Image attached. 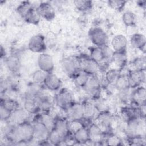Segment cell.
<instances>
[{
    "instance_id": "cell-30",
    "label": "cell",
    "mask_w": 146,
    "mask_h": 146,
    "mask_svg": "<svg viewBox=\"0 0 146 146\" xmlns=\"http://www.w3.org/2000/svg\"><path fill=\"white\" fill-rule=\"evenodd\" d=\"M41 17L38 13L36 8L33 7L23 18L25 22L32 25H38Z\"/></svg>"
},
{
    "instance_id": "cell-15",
    "label": "cell",
    "mask_w": 146,
    "mask_h": 146,
    "mask_svg": "<svg viewBox=\"0 0 146 146\" xmlns=\"http://www.w3.org/2000/svg\"><path fill=\"white\" fill-rule=\"evenodd\" d=\"M41 18L47 21H52L55 17V11L52 6L48 2H42L36 7Z\"/></svg>"
},
{
    "instance_id": "cell-45",
    "label": "cell",
    "mask_w": 146,
    "mask_h": 146,
    "mask_svg": "<svg viewBox=\"0 0 146 146\" xmlns=\"http://www.w3.org/2000/svg\"><path fill=\"white\" fill-rule=\"evenodd\" d=\"M83 126L81 120H68V129L71 135Z\"/></svg>"
},
{
    "instance_id": "cell-48",
    "label": "cell",
    "mask_w": 146,
    "mask_h": 146,
    "mask_svg": "<svg viewBox=\"0 0 146 146\" xmlns=\"http://www.w3.org/2000/svg\"><path fill=\"white\" fill-rule=\"evenodd\" d=\"M137 3L139 6L143 8H145V5H146V1H139L137 2Z\"/></svg>"
},
{
    "instance_id": "cell-12",
    "label": "cell",
    "mask_w": 146,
    "mask_h": 146,
    "mask_svg": "<svg viewBox=\"0 0 146 146\" xmlns=\"http://www.w3.org/2000/svg\"><path fill=\"white\" fill-rule=\"evenodd\" d=\"M65 111L68 120H81L84 117L83 104L81 103L75 102Z\"/></svg>"
},
{
    "instance_id": "cell-41",
    "label": "cell",
    "mask_w": 146,
    "mask_h": 146,
    "mask_svg": "<svg viewBox=\"0 0 146 146\" xmlns=\"http://www.w3.org/2000/svg\"><path fill=\"white\" fill-rule=\"evenodd\" d=\"M133 89L131 88L121 90L118 91V98L122 103H129L131 100V95Z\"/></svg>"
},
{
    "instance_id": "cell-2",
    "label": "cell",
    "mask_w": 146,
    "mask_h": 146,
    "mask_svg": "<svg viewBox=\"0 0 146 146\" xmlns=\"http://www.w3.org/2000/svg\"><path fill=\"white\" fill-rule=\"evenodd\" d=\"M61 66L65 74L72 79L81 70L79 58L77 56H69L63 58Z\"/></svg>"
},
{
    "instance_id": "cell-4",
    "label": "cell",
    "mask_w": 146,
    "mask_h": 146,
    "mask_svg": "<svg viewBox=\"0 0 146 146\" xmlns=\"http://www.w3.org/2000/svg\"><path fill=\"white\" fill-rule=\"evenodd\" d=\"M94 123H95L106 134L110 132L112 129L113 117L111 113L107 110L99 112L94 118Z\"/></svg>"
},
{
    "instance_id": "cell-47",
    "label": "cell",
    "mask_w": 146,
    "mask_h": 146,
    "mask_svg": "<svg viewBox=\"0 0 146 146\" xmlns=\"http://www.w3.org/2000/svg\"><path fill=\"white\" fill-rule=\"evenodd\" d=\"M11 113L10 111L6 109L3 106L1 105L0 107V117L1 120L2 121H7L10 118V116L11 115Z\"/></svg>"
},
{
    "instance_id": "cell-13",
    "label": "cell",
    "mask_w": 146,
    "mask_h": 146,
    "mask_svg": "<svg viewBox=\"0 0 146 146\" xmlns=\"http://www.w3.org/2000/svg\"><path fill=\"white\" fill-rule=\"evenodd\" d=\"M37 63L39 68L47 73H51L54 70V60L52 56L48 54L45 52L40 54L38 58Z\"/></svg>"
},
{
    "instance_id": "cell-22",
    "label": "cell",
    "mask_w": 146,
    "mask_h": 146,
    "mask_svg": "<svg viewBox=\"0 0 146 146\" xmlns=\"http://www.w3.org/2000/svg\"><path fill=\"white\" fill-rule=\"evenodd\" d=\"M33 121H40L51 131L54 128L55 117H52L49 113L42 112L41 113H38L36 114Z\"/></svg>"
},
{
    "instance_id": "cell-3",
    "label": "cell",
    "mask_w": 146,
    "mask_h": 146,
    "mask_svg": "<svg viewBox=\"0 0 146 146\" xmlns=\"http://www.w3.org/2000/svg\"><path fill=\"white\" fill-rule=\"evenodd\" d=\"M54 102L59 108L64 111L75 102L73 94L67 88L60 89L55 96Z\"/></svg>"
},
{
    "instance_id": "cell-37",
    "label": "cell",
    "mask_w": 146,
    "mask_h": 146,
    "mask_svg": "<svg viewBox=\"0 0 146 146\" xmlns=\"http://www.w3.org/2000/svg\"><path fill=\"white\" fill-rule=\"evenodd\" d=\"M65 139L63 138L58 132L54 129H52L49 133L48 141L51 145H59L64 143Z\"/></svg>"
},
{
    "instance_id": "cell-42",
    "label": "cell",
    "mask_w": 146,
    "mask_h": 146,
    "mask_svg": "<svg viewBox=\"0 0 146 146\" xmlns=\"http://www.w3.org/2000/svg\"><path fill=\"white\" fill-rule=\"evenodd\" d=\"M33 6L29 1H23L22 2L17 8V11L18 13L21 15V17L23 18L29 11Z\"/></svg>"
},
{
    "instance_id": "cell-6",
    "label": "cell",
    "mask_w": 146,
    "mask_h": 146,
    "mask_svg": "<svg viewBox=\"0 0 146 146\" xmlns=\"http://www.w3.org/2000/svg\"><path fill=\"white\" fill-rule=\"evenodd\" d=\"M88 36L91 42L97 47H102L108 43V36L100 27H95L90 29Z\"/></svg>"
},
{
    "instance_id": "cell-36",
    "label": "cell",
    "mask_w": 146,
    "mask_h": 146,
    "mask_svg": "<svg viewBox=\"0 0 146 146\" xmlns=\"http://www.w3.org/2000/svg\"><path fill=\"white\" fill-rule=\"evenodd\" d=\"M1 105L11 112H14L19 108L18 102L16 99L10 98H1Z\"/></svg>"
},
{
    "instance_id": "cell-18",
    "label": "cell",
    "mask_w": 146,
    "mask_h": 146,
    "mask_svg": "<svg viewBox=\"0 0 146 146\" xmlns=\"http://www.w3.org/2000/svg\"><path fill=\"white\" fill-rule=\"evenodd\" d=\"M29 114L24 108H19L11 113L10 118L7 121L14 125H18L27 121Z\"/></svg>"
},
{
    "instance_id": "cell-39",
    "label": "cell",
    "mask_w": 146,
    "mask_h": 146,
    "mask_svg": "<svg viewBox=\"0 0 146 146\" xmlns=\"http://www.w3.org/2000/svg\"><path fill=\"white\" fill-rule=\"evenodd\" d=\"M145 64L146 60L145 57L144 56L138 57L134 59L130 64L132 69L131 70H137L142 71L145 70Z\"/></svg>"
},
{
    "instance_id": "cell-23",
    "label": "cell",
    "mask_w": 146,
    "mask_h": 146,
    "mask_svg": "<svg viewBox=\"0 0 146 146\" xmlns=\"http://www.w3.org/2000/svg\"><path fill=\"white\" fill-rule=\"evenodd\" d=\"M5 63L8 70L12 73L17 74L21 68V61L18 55L11 54L5 59Z\"/></svg>"
},
{
    "instance_id": "cell-11",
    "label": "cell",
    "mask_w": 146,
    "mask_h": 146,
    "mask_svg": "<svg viewBox=\"0 0 146 146\" xmlns=\"http://www.w3.org/2000/svg\"><path fill=\"white\" fill-rule=\"evenodd\" d=\"M90 141L94 144H101L105 140L106 133L94 122H92L88 127Z\"/></svg>"
},
{
    "instance_id": "cell-16",
    "label": "cell",
    "mask_w": 146,
    "mask_h": 146,
    "mask_svg": "<svg viewBox=\"0 0 146 146\" xmlns=\"http://www.w3.org/2000/svg\"><path fill=\"white\" fill-rule=\"evenodd\" d=\"M54 129L63 138H64L65 140L71 135L69 132L68 120L67 118L60 117H55V126Z\"/></svg>"
},
{
    "instance_id": "cell-28",
    "label": "cell",
    "mask_w": 146,
    "mask_h": 146,
    "mask_svg": "<svg viewBox=\"0 0 146 146\" xmlns=\"http://www.w3.org/2000/svg\"><path fill=\"white\" fill-rule=\"evenodd\" d=\"M82 104L84 117L91 119H94L99 112L94 103L88 100H86L82 103Z\"/></svg>"
},
{
    "instance_id": "cell-1",
    "label": "cell",
    "mask_w": 146,
    "mask_h": 146,
    "mask_svg": "<svg viewBox=\"0 0 146 146\" xmlns=\"http://www.w3.org/2000/svg\"><path fill=\"white\" fill-rule=\"evenodd\" d=\"M5 137L10 142L15 144L27 143L33 141V126L28 121L18 125H14L5 134Z\"/></svg>"
},
{
    "instance_id": "cell-5",
    "label": "cell",
    "mask_w": 146,
    "mask_h": 146,
    "mask_svg": "<svg viewBox=\"0 0 146 146\" xmlns=\"http://www.w3.org/2000/svg\"><path fill=\"white\" fill-rule=\"evenodd\" d=\"M82 88L93 99H98L99 98L101 88L100 78H98L97 75H90L87 83Z\"/></svg>"
},
{
    "instance_id": "cell-20",
    "label": "cell",
    "mask_w": 146,
    "mask_h": 146,
    "mask_svg": "<svg viewBox=\"0 0 146 146\" xmlns=\"http://www.w3.org/2000/svg\"><path fill=\"white\" fill-rule=\"evenodd\" d=\"M127 39L123 34L116 35L111 40L112 48L114 51H127Z\"/></svg>"
},
{
    "instance_id": "cell-29",
    "label": "cell",
    "mask_w": 146,
    "mask_h": 146,
    "mask_svg": "<svg viewBox=\"0 0 146 146\" xmlns=\"http://www.w3.org/2000/svg\"><path fill=\"white\" fill-rule=\"evenodd\" d=\"M36 99L38 102L40 112L49 113L52 106V102L50 98L43 93V95Z\"/></svg>"
},
{
    "instance_id": "cell-34",
    "label": "cell",
    "mask_w": 146,
    "mask_h": 146,
    "mask_svg": "<svg viewBox=\"0 0 146 146\" xmlns=\"http://www.w3.org/2000/svg\"><path fill=\"white\" fill-rule=\"evenodd\" d=\"M123 23L127 27H134L136 24V16L131 11H125L121 17Z\"/></svg>"
},
{
    "instance_id": "cell-25",
    "label": "cell",
    "mask_w": 146,
    "mask_h": 146,
    "mask_svg": "<svg viewBox=\"0 0 146 146\" xmlns=\"http://www.w3.org/2000/svg\"><path fill=\"white\" fill-rule=\"evenodd\" d=\"M44 86L43 84L31 82L30 83L26 91V97L38 98L43 94Z\"/></svg>"
},
{
    "instance_id": "cell-14",
    "label": "cell",
    "mask_w": 146,
    "mask_h": 146,
    "mask_svg": "<svg viewBox=\"0 0 146 146\" xmlns=\"http://www.w3.org/2000/svg\"><path fill=\"white\" fill-rule=\"evenodd\" d=\"M128 79L129 87L132 89L141 86L145 82V70H130Z\"/></svg>"
},
{
    "instance_id": "cell-44",
    "label": "cell",
    "mask_w": 146,
    "mask_h": 146,
    "mask_svg": "<svg viewBox=\"0 0 146 146\" xmlns=\"http://www.w3.org/2000/svg\"><path fill=\"white\" fill-rule=\"evenodd\" d=\"M104 58V61L107 62V63H111V59H112V56L113 54L114 51L112 48H111L108 44H106L102 47H101Z\"/></svg>"
},
{
    "instance_id": "cell-10",
    "label": "cell",
    "mask_w": 146,
    "mask_h": 146,
    "mask_svg": "<svg viewBox=\"0 0 146 146\" xmlns=\"http://www.w3.org/2000/svg\"><path fill=\"white\" fill-rule=\"evenodd\" d=\"M81 70L90 75H97L99 71V66L98 63L91 59L90 56L82 55L79 56Z\"/></svg>"
},
{
    "instance_id": "cell-26",
    "label": "cell",
    "mask_w": 146,
    "mask_h": 146,
    "mask_svg": "<svg viewBox=\"0 0 146 146\" xmlns=\"http://www.w3.org/2000/svg\"><path fill=\"white\" fill-rule=\"evenodd\" d=\"M111 62H113L119 69H121L125 67L127 63V51H114L112 56Z\"/></svg>"
},
{
    "instance_id": "cell-24",
    "label": "cell",
    "mask_w": 146,
    "mask_h": 146,
    "mask_svg": "<svg viewBox=\"0 0 146 146\" xmlns=\"http://www.w3.org/2000/svg\"><path fill=\"white\" fill-rule=\"evenodd\" d=\"M71 136L77 144H86L90 141L88 128L84 126L78 129Z\"/></svg>"
},
{
    "instance_id": "cell-21",
    "label": "cell",
    "mask_w": 146,
    "mask_h": 146,
    "mask_svg": "<svg viewBox=\"0 0 146 146\" xmlns=\"http://www.w3.org/2000/svg\"><path fill=\"white\" fill-rule=\"evenodd\" d=\"M23 108L30 115H36L40 112V108L36 98L25 97Z\"/></svg>"
},
{
    "instance_id": "cell-27",
    "label": "cell",
    "mask_w": 146,
    "mask_h": 146,
    "mask_svg": "<svg viewBox=\"0 0 146 146\" xmlns=\"http://www.w3.org/2000/svg\"><path fill=\"white\" fill-rule=\"evenodd\" d=\"M130 43L133 48L143 51L145 50L146 44L145 36L140 33H135L131 36Z\"/></svg>"
},
{
    "instance_id": "cell-40",
    "label": "cell",
    "mask_w": 146,
    "mask_h": 146,
    "mask_svg": "<svg viewBox=\"0 0 146 146\" xmlns=\"http://www.w3.org/2000/svg\"><path fill=\"white\" fill-rule=\"evenodd\" d=\"M48 74V73H47L40 69L36 70L32 74V76H31L32 82L43 85L44 82Z\"/></svg>"
},
{
    "instance_id": "cell-7",
    "label": "cell",
    "mask_w": 146,
    "mask_h": 146,
    "mask_svg": "<svg viewBox=\"0 0 146 146\" xmlns=\"http://www.w3.org/2000/svg\"><path fill=\"white\" fill-rule=\"evenodd\" d=\"M33 140H35L40 144L48 140L50 131L39 121H33Z\"/></svg>"
},
{
    "instance_id": "cell-35",
    "label": "cell",
    "mask_w": 146,
    "mask_h": 146,
    "mask_svg": "<svg viewBox=\"0 0 146 146\" xmlns=\"http://www.w3.org/2000/svg\"><path fill=\"white\" fill-rule=\"evenodd\" d=\"M75 8L82 12H86L90 10L93 6L92 2L88 0H75L73 1Z\"/></svg>"
},
{
    "instance_id": "cell-19",
    "label": "cell",
    "mask_w": 146,
    "mask_h": 146,
    "mask_svg": "<svg viewBox=\"0 0 146 146\" xmlns=\"http://www.w3.org/2000/svg\"><path fill=\"white\" fill-rule=\"evenodd\" d=\"M131 101L139 106L146 104L145 88L141 86L133 89Z\"/></svg>"
},
{
    "instance_id": "cell-8",
    "label": "cell",
    "mask_w": 146,
    "mask_h": 146,
    "mask_svg": "<svg viewBox=\"0 0 146 146\" xmlns=\"http://www.w3.org/2000/svg\"><path fill=\"white\" fill-rule=\"evenodd\" d=\"M28 48L30 51L35 53H43L47 46L44 37L41 34H37L32 36L28 43Z\"/></svg>"
},
{
    "instance_id": "cell-31",
    "label": "cell",
    "mask_w": 146,
    "mask_h": 146,
    "mask_svg": "<svg viewBox=\"0 0 146 146\" xmlns=\"http://www.w3.org/2000/svg\"><path fill=\"white\" fill-rule=\"evenodd\" d=\"M120 75V71L119 68H112L106 71L104 78L109 84L113 86Z\"/></svg>"
},
{
    "instance_id": "cell-17",
    "label": "cell",
    "mask_w": 146,
    "mask_h": 146,
    "mask_svg": "<svg viewBox=\"0 0 146 146\" xmlns=\"http://www.w3.org/2000/svg\"><path fill=\"white\" fill-rule=\"evenodd\" d=\"M62 85L61 79L53 73H48L44 82L43 86L50 91H58L60 89Z\"/></svg>"
},
{
    "instance_id": "cell-33",
    "label": "cell",
    "mask_w": 146,
    "mask_h": 146,
    "mask_svg": "<svg viewBox=\"0 0 146 146\" xmlns=\"http://www.w3.org/2000/svg\"><path fill=\"white\" fill-rule=\"evenodd\" d=\"M114 87L117 91L130 88L128 74H120L114 84Z\"/></svg>"
},
{
    "instance_id": "cell-46",
    "label": "cell",
    "mask_w": 146,
    "mask_h": 146,
    "mask_svg": "<svg viewBox=\"0 0 146 146\" xmlns=\"http://www.w3.org/2000/svg\"><path fill=\"white\" fill-rule=\"evenodd\" d=\"M104 141L106 145H119L121 144V140L117 136L114 134H109L108 136L105 139Z\"/></svg>"
},
{
    "instance_id": "cell-38",
    "label": "cell",
    "mask_w": 146,
    "mask_h": 146,
    "mask_svg": "<svg viewBox=\"0 0 146 146\" xmlns=\"http://www.w3.org/2000/svg\"><path fill=\"white\" fill-rule=\"evenodd\" d=\"M90 76V75L89 74L82 70H80L73 79L74 80L75 83L77 86L80 88H83L87 83Z\"/></svg>"
},
{
    "instance_id": "cell-32",
    "label": "cell",
    "mask_w": 146,
    "mask_h": 146,
    "mask_svg": "<svg viewBox=\"0 0 146 146\" xmlns=\"http://www.w3.org/2000/svg\"><path fill=\"white\" fill-rule=\"evenodd\" d=\"M89 56L91 59H92L98 64H100L103 62H105L101 47L95 46L91 47L90 50Z\"/></svg>"
},
{
    "instance_id": "cell-43",
    "label": "cell",
    "mask_w": 146,
    "mask_h": 146,
    "mask_svg": "<svg viewBox=\"0 0 146 146\" xmlns=\"http://www.w3.org/2000/svg\"><path fill=\"white\" fill-rule=\"evenodd\" d=\"M126 3V1L123 0H110L107 1V4L111 8L118 11H121L123 10Z\"/></svg>"
},
{
    "instance_id": "cell-9",
    "label": "cell",
    "mask_w": 146,
    "mask_h": 146,
    "mask_svg": "<svg viewBox=\"0 0 146 146\" xmlns=\"http://www.w3.org/2000/svg\"><path fill=\"white\" fill-rule=\"evenodd\" d=\"M141 118H133L126 122V133L128 137H132L138 135H143L142 132L144 129V124Z\"/></svg>"
}]
</instances>
